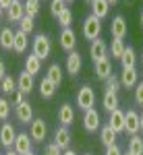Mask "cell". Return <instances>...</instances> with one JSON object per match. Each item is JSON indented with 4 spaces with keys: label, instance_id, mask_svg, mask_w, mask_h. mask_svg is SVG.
Returning <instances> with one entry per match:
<instances>
[{
    "label": "cell",
    "instance_id": "obj_1",
    "mask_svg": "<svg viewBox=\"0 0 143 155\" xmlns=\"http://www.w3.org/2000/svg\"><path fill=\"white\" fill-rule=\"evenodd\" d=\"M31 52L39 60L50 58V54H52V41H50V37L44 35V33H37L33 37V41H31Z\"/></svg>",
    "mask_w": 143,
    "mask_h": 155
},
{
    "label": "cell",
    "instance_id": "obj_2",
    "mask_svg": "<svg viewBox=\"0 0 143 155\" xmlns=\"http://www.w3.org/2000/svg\"><path fill=\"white\" fill-rule=\"evenodd\" d=\"M100 35H102V21L97 17H94V15H87L83 21V37L89 39V41H94Z\"/></svg>",
    "mask_w": 143,
    "mask_h": 155
},
{
    "label": "cell",
    "instance_id": "obj_3",
    "mask_svg": "<svg viewBox=\"0 0 143 155\" xmlns=\"http://www.w3.org/2000/svg\"><path fill=\"white\" fill-rule=\"evenodd\" d=\"M95 104V91L89 85H83L79 91H77V107L79 110H91Z\"/></svg>",
    "mask_w": 143,
    "mask_h": 155
},
{
    "label": "cell",
    "instance_id": "obj_4",
    "mask_svg": "<svg viewBox=\"0 0 143 155\" xmlns=\"http://www.w3.org/2000/svg\"><path fill=\"white\" fill-rule=\"evenodd\" d=\"M124 132L129 137L141 132V114H137L135 110H127L124 112Z\"/></svg>",
    "mask_w": 143,
    "mask_h": 155
},
{
    "label": "cell",
    "instance_id": "obj_5",
    "mask_svg": "<svg viewBox=\"0 0 143 155\" xmlns=\"http://www.w3.org/2000/svg\"><path fill=\"white\" fill-rule=\"evenodd\" d=\"M48 134V126L44 118H33V122L29 124V137L33 139V143H44Z\"/></svg>",
    "mask_w": 143,
    "mask_h": 155
},
{
    "label": "cell",
    "instance_id": "obj_6",
    "mask_svg": "<svg viewBox=\"0 0 143 155\" xmlns=\"http://www.w3.org/2000/svg\"><path fill=\"white\" fill-rule=\"evenodd\" d=\"M17 134H19V132L15 130V126H12L11 122H4V124L0 126V145L6 147V149H11L12 145H15Z\"/></svg>",
    "mask_w": 143,
    "mask_h": 155
},
{
    "label": "cell",
    "instance_id": "obj_7",
    "mask_svg": "<svg viewBox=\"0 0 143 155\" xmlns=\"http://www.w3.org/2000/svg\"><path fill=\"white\" fill-rule=\"evenodd\" d=\"M15 118L19 120V124H31L33 122V107L29 101H23L19 106H15Z\"/></svg>",
    "mask_w": 143,
    "mask_h": 155
},
{
    "label": "cell",
    "instance_id": "obj_8",
    "mask_svg": "<svg viewBox=\"0 0 143 155\" xmlns=\"http://www.w3.org/2000/svg\"><path fill=\"white\" fill-rule=\"evenodd\" d=\"M100 122H102V120H100V112H97L95 107L83 112V128L87 132H95L100 128Z\"/></svg>",
    "mask_w": 143,
    "mask_h": 155
},
{
    "label": "cell",
    "instance_id": "obj_9",
    "mask_svg": "<svg viewBox=\"0 0 143 155\" xmlns=\"http://www.w3.org/2000/svg\"><path fill=\"white\" fill-rule=\"evenodd\" d=\"M89 56H91V60H94V64L95 62H100V60H104L108 58V46H106V41L104 39H94L91 41V46H89Z\"/></svg>",
    "mask_w": 143,
    "mask_h": 155
},
{
    "label": "cell",
    "instance_id": "obj_10",
    "mask_svg": "<svg viewBox=\"0 0 143 155\" xmlns=\"http://www.w3.org/2000/svg\"><path fill=\"white\" fill-rule=\"evenodd\" d=\"M60 48L64 50V52H73V50L77 48V33L73 31L71 27H66V29H62L60 31V39H58Z\"/></svg>",
    "mask_w": 143,
    "mask_h": 155
},
{
    "label": "cell",
    "instance_id": "obj_11",
    "mask_svg": "<svg viewBox=\"0 0 143 155\" xmlns=\"http://www.w3.org/2000/svg\"><path fill=\"white\" fill-rule=\"evenodd\" d=\"M127 31H129V27H127L124 17H122V15H116V17L112 19V23H110V33H112V39H122V37L127 35Z\"/></svg>",
    "mask_w": 143,
    "mask_h": 155
},
{
    "label": "cell",
    "instance_id": "obj_12",
    "mask_svg": "<svg viewBox=\"0 0 143 155\" xmlns=\"http://www.w3.org/2000/svg\"><path fill=\"white\" fill-rule=\"evenodd\" d=\"M83 68V58H81V54L77 52V50H73L69 52V56H66V72L73 74V77H77L79 72Z\"/></svg>",
    "mask_w": 143,
    "mask_h": 155
},
{
    "label": "cell",
    "instance_id": "obj_13",
    "mask_svg": "<svg viewBox=\"0 0 143 155\" xmlns=\"http://www.w3.org/2000/svg\"><path fill=\"white\" fill-rule=\"evenodd\" d=\"M120 85L124 89H135V85L139 83V72H137V66L135 68H122L120 72Z\"/></svg>",
    "mask_w": 143,
    "mask_h": 155
},
{
    "label": "cell",
    "instance_id": "obj_14",
    "mask_svg": "<svg viewBox=\"0 0 143 155\" xmlns=\"http://www.w3.org/2000/svg\"><path fill=\"white\" fill-rule=\"evenodd\" d=\"M71 130H69V126H58L56 130H54V143L58 145L62 151H66V149H71Z\"/></svg>",
    "mask_w": 143,
    "mask_h": 155
},
{
    "label": "cell",
    "instance_id": "obj_15",
    "mask_svg": "<svg viewBox=\"0 0 143 155\" xmlns=\"http://www.w3.org/2000/svg\"><path fill=\"white\" fill-rule=\"evenodd\" d=\"M31 145H33V139H31L27 132H19V134H17V139H15L12 149H15L19 155H25L27 151H33V149H31Z\"/></svg>",
    "mask_w": 143,
    "mask_h": 155
},
{
    "label": "cell",
    "instance_id": "obj_16",
    "mask_svg": "<svg viewBox=\"0 0 143 155\" xmlns=\"http://www.w3.org/2000/svg\"><path fill=\"white\" fill-rule=\"evenodd\" d=\"M108 126L112 128V130L120 134V132H124V112L122 110H114L112 114H108Z\"/></svg>",
    "mask_w": 143,
    "mask_h": 155
},
{
    "label": "cell",
    "instance_id": "obj_17",
    "mask_svg": "<svg viewBox=\"0 0 143 155\" xmlns=\"http://www.w3.org/2000/svg\"><path fill=\"white\" fill-rule=\"evenodd\" d=\"M23 17H25V4H23V0H12L11 8L6 11V19H9V23H19Z\"/></svg>",
    "mask_w": 143,
    "mask_h": 155
},
{
    "label": "cell",
    "instance_id": "obj_18",
    "mask_svg": "<svg viewBox=\"0 0 143 155\" xmlns=\"http://www.w3.org/2000/svg\"><path fill=\"white\" fill-rule=\"evenodd\" d=\"M58 122L60 126H71L75 122V107L71 104H62L58 107Z\"/></svg>",
    "mask_w": 143,
    "mask_h": 155
},
{
    "label": "cell",
    "instance_id": "obj_19",
    "mask_svg": "<svg viewBox=\"0 0 143 155\" xmlns=\"http://www.w3.org/2000/svg\"><path fill=\"white\" fill-rule=\"evenodd\" d=\"M17 85H19V91H23L25 95H29V93L33 91V85H36V81H33V77H31L27 71H23L19 77H17Z\"/></svg>",
    "mask_w": 143,
    "mask_h": 155
},
{
    "label": "cell",
    "instance_id": "obj_20",
    "mask_svg": "<svg viewBox=\"0 0 143 155\" xmlns=\"http://www.w3.org/2000/svg\"><path fill=\"white\" fill-rule=\"evenodd\" d=\"M91 15L97 17L100 21L106 19L108 15H110V2L108 0H94L91 2Z\"/></svg>",
    "mask_w": 143,
    "mask_h": 155
},
{
    "label": "cell",
    "instance_id": "obj_21",
    "mask_svg": "<svg viewBox=\"0 0 143 155\" xmlns=\"http://www.w3.org/2000/svg\"><path fill=\"white\" fill-rule=\"evenodd\" d=\"M100 141H102V145L104 147H112V145H116V141H118V134L112 130L108 124H104L102 128H100Z\"/></svg>",
    "mask_w": 143,
    "mask_h": 155
},
{
    "label": "cell",
    "instance_id": "obj_22",
    "mask_svg": "<svg viewBox=\"0 0 143 155\" xmlns=\"http://www.w3.org/2000/svg\"><path fill=\"white\" fill-rule=\"evenodd\" d=\"M110 74H112V62H110V58H104V60H100V62H95V77L100 81H106Z\"/></svg>",
    "mask_w": 143,
    "mask_h": 155
},
{
    "label": "cell",
    "instance_id": "obj_23",
    "mask_svg": "<svg viewBox=\"0 0 143 155\" xmlns=\"http://www.w3.org/2000/svg\"><path fill=\"white\" fill-rule=\"evenodd\" d=\"M25 71L29 72L31 77H36L37 72L42 71V60L37 58V56H36V54H33V52L25 56Z\"/></svg>",
    "mask_w": 143,
    "mask_h": 155
},
{
    "label": "cell",
    "instance_id": "obj_24",
    "mask_svg": "<svg viewBox=\"0 0 143 155\" xmlns=\"http://www.w3.org/2000/svg\"><path fill=\"white\" fill-rule=\"evenodd\" d=\"M12 46H15V31L11 27H2L0 29V48L12 50Z\"/></svg>",
    "mask_w": 143,
    "mask_h": 155
},
{
    "label": "cell",
    "instance_id": "obj_25",
    "mask_svg": "<svg viewBox=\"0 0 143 155\" xmlns=\"http://www.w3.org/2000/svg\"><path fill=\"white\" fill-rule=\"evenodd\" d=\"M102 106H104V110H106L108 114H112L114 110H118V106H120L118 93H106V91H104V97H102Z\"/></svg>",
    "mask_w": 143,
    "mask_h": 155
},
{
    "label": "cell",
    "instance_id": "obj_26",
    "mask_svg": "<svg viewBox=\"0 0 143 155\" xmlns=\"http://www.w3.org/2000/svg\"><path fill=\"white\" fill-rule=\"evenodd\" d=\"M120 66H122V68H135V66H137V52H135L131 46L124 48V54H122V58H120Z\"/></svg>",
    "mask_w": 143,
    "mask_h": 155
},
{
    "label": "cell",
    "instance_id": "obj_27",
    "mask_svg": "<svg viewBox=\"0 0 143 155\" xmlns=\"http://www.w3.org/2000/svg\"><path fill=\"white\" fill-rule=\"evenodd\" d=\"M12 52L17 54H25L27 52V33L25 31H15V46H12Z\"/></svg>",
    "mask_w": 143,
    "mask_h": 155
},
{
    "label": "cell",
    "instance_id": "obj_28",
    "mask_svg": "<svg viewBox=\"0 0 143 155\" xmlns=\"http://www.w3.org/2000/svg\"><path fill=\"white\" fill-rule=\"evenodd\" d=\"M39 93H42L44 99H52V97L56 95V85L52 83L48 77H44V79H42V83H39Z\"/></svg>",
    "mask_w": 143,
    "mask_h": 155
},
{
    "label": "cell",
    "instance_id": "obj_29",
    "mask_svg": "<svg viewBox=\"0 0 143 155\" xmlns=\"http://www.w3.org/2000/svg\"><path fill=\"white\" fill-rule=\"evenodd\" d=\"M0 89H2V93H6V95H15V91H19L17 79L11 77V74H6V77L0 81Z\"/></svg>",
    "mask_w": 143,
    "mask_h": 155
},
{
    "label": "cell",
    "instance_id": "obj_30",
    "mask_svg": "<svg viewBox=\"0 0 143 155\" xmlns=\"http://www.w3.org/2000/svg\"><path fill=\"white\" fill-rule=\"evenodd\" d=\"M131 155H143V137L141 134H133L129 139V149H127Z\"/></svg>",
    "mask_w": 143,
    "mask_h": 155
},
{
    "label": "cell",
    "instance_id": "obj_31",
    "mask_svg": "<svg viewBox=\"0 0 143 155\" xmlns=\"http://www.w3.org/2000/svg\"><path fill=\"white\" fill-rule=\"evenodd\" d=\"M124 41L122 39H112V44H110V58H116L120 60L122 58V54H124Z\"/></svg>",
    "mask_w": 143,
    "mask_h": 155
},
{
    "label": "cell",
    "instance_id": "obj_32",
    "mask_svg": "<svg viewBox=\"0 0 143 155\" xmlns=\"http://www.w3.org/2000/svg\"><path fill=\"white\" fill-rule=\"evenodd\" d=\"M48 79L52 81V83L58 87L60 83H62V71H60V64H50V68H48Z\"/></svg>",
    "mask_w": 143,
    "mask_h": 155
},
{
    "label": "cell",
    "instance_id": "obj_33",
    "mask_svg": "<svg viewBox=\"0 0 143 155\" xmlns=\"http://www.w3.org/2000/svg\"><path fill=\"white\" fill-rule=\"evenodd\" d=\"M120 87H122V85H120V79L116 74H110L106 79V87H104V89H106V93H118Z\"/></svg>",
    "mask_w": 143,
    "mask_h": 155
},
{
    "label": "cell",
    "instance_id": "obj_34",
    "mask_svg": "<svg viewBox=\"0 0 143 155\" xmlns=\"http://www.w3.org/2000/svg\"><path fill=\"white\" fill-rule=\"evenodd\" d=\"M23 4H25V15L36 19L37 12H39V0H23Z\"/></svg>",
    "mask_w": 143,
    "mask_h": 155
},
{
    "label": "cell",
    "instance_id": "obj_35",
    "mask_svg": "<svg viewBox=\"0 0 143 155\" xmlns=\"http://www.w3.org/2000/svg\"><path fill=\"white\" fill-rule=\"evenodd\" d=\"M58 23H60V27L62 29H66V27H71V23H73V11L66 6L64 11L60 12V17H58Z\"/></svg>",
    "mask_w": 143,
    "mask_h": 155
},
{
    "label": "cell",
    "instance_id": "obj_36",
    "mask_svg": "<svg viewBox=\"0 0 143 155\" xmlns=\"http://www.w3.org/2000/svg\"><path fill=\"white\" fill-rule=\"evenodd\" d=\"M64 8H66V2H64V0H52V2H50V15L56 17V19L60 17V12L64 11Z\"/></svg>",
    "mask_w": 143,
    "mask_h": 155
},
{
    "label": "cell",
    "instance_id": "obj_37",
    "mask_svg": "<svg viewBox=\"0 0 143 155\" xmlns=\"http://www.w3.org/2000/svg\"><path fill=\"white\" fill-rule=\"evenodd\" d=\"M19 29H21V31H25V33H27V35H29V33H31V31H33V29H36V23H33V19H31V17H27V15H25L23 19H21V21H19Z\"/></svg>",
    "mask_w": 143,
    "mask_h": 155
},
{
    "label": "cell",
    "instance_id": "obj_38",
    "mask_svg": "<svg viewBox=\"0 0 143 155\" xmlns=\"http://www.w3.org/2000/svg\"><path fill=\"white\" fill-rule=\"evenodd\" d=\"M11 106L12 104L9 101V99H4V97L0 99V120H2V122L11 118Z\"/></svg>",
    "mask_w": 143,
    "mask_h": 155
},
{
    "label": "cell",
    "instance_id": "obj_39",
    "mask_svg": "<svg viewBox=\"0 0 143 155\" xmlns=\"http://www.w3.org/2000/svg\"><path fill=\"white\" fill-rule=\"evenodd\" d=\"M133 97H135V104H137V106H143V81L135 85V89H133Z\"/></svg>",
    "mask_w": 143,
    "mask_h": 155
},
{
    "label": "cell",
    "instance_id": "obj_40",
    "mask_svg": "<svg viewBox=\"0 0 143 155\" xmlns=\"http://www.w3.org/2000/svg\"><path fill=\"white\" fill-rule=\"evenodd\" d=\"M62 153H64V151H62L54 141H52V143H48L46 147H44V155H62Z\"/></svg>",
    "mask_w": 143,
    "mask_h": 155
},
{
    "label": "cell",
    "instance_id": "obj_41",
    "mask_svg": "<svg viewBox=\"0 0 143 155\" xmlns=\"http://www.w3.org/2000/svg\"><path fill=\"white\" fill-rule=\"evenodd\" d=\"M25 101V93L23 91H15V95H12V106H19V104H23Z\"/></svg>",
    "mask_w": 143,
    "mask_h": 155
},
{
    "label": "cell",
    "instance_id": "obj_42",
    "mask_svg": "<svg viewBox=\"0 0 143 155\" xmlns=\"http://www.w3.org/2000/svg\"><path fill=\"white\" fill-rule=\"evenodd\" d=\"M104 155H122V149H120L118 145H112V147H108L106 153Z\"/></svg>",
    "mask_w": 143,
    "mask_h": 155
},
{
    "label": "cell",
    "instance_id": "obj_43",
    "mask_svg": "<svg viewBox=\"0 0 143 155\" xmlns=\"http://www.w3.org/2000/svg\"><path fill=\"white\" fill-rule=\"evenodd\" d=\"M6 77V66H4V62H2V58H0V81Z\"/></svg>",
    "mask_w": 143,
    "mask_h": 155
},
{
    "label": "cell",
    "instance_id": "obj_44",
    "mask_svg": "<svg viewBox=\"0 0 143 155\" xmlns=\"http://www.w3.org/2000/svg\"><path fill=\"white\" fill-rule=\"evenodd\" d=\"M11 4H12V0H0V6H2L4 11H9V8H11Z\"/></svg>",
    "mask_w": 143,
    "mask_h": 155
},
{
    "label": "cell",
    "instance_id": "obj_45",
    "mask_svg": "<svg viewBox=\"0 0 143 155\" xmlns=\"http://www.w3.org/2000/svg\"><path fill=\"white\" fill-rule=\"evenodd\" d=\"M4 155H19V153H17V151L11 147V149H6V153H4Z\"/></svg>",
    "mask_w": 143,
    "mask_h": 155
},
{
    "label": "cell",
    "instance_id": "obj_46",
    "mask_svg": "<svg viewBox=\"0 0 143 155\" xmlns=\"http://www.w3.org/2000/svg\"><path fill=\"white\" fill-rule=\"evenodd\" d=\"M62 155H77V153H75L73 149H66V151H64V153H62Z\"/></svg>",
    "mask_w": 143,
    "mask_h": 155
},
{
    "label": "cell",
    "instance_id": "obj_47",
    "mask_svg": "<svg viewBox=\"0 0 143 155\" xmlns=\"http://www.w3.org/2000/svg\"><path fill=\"white\" fill-rule=\"evenodd\" d=\"M139 23H141V27H143V11H141V15H139Z\"/></svg>",
    "mask_w": 143,
    "mask_h": 155
},
{
    "label": "cell",
    "instance_id": "obj_48",
    "mask_svg": "<svg viewBox=\"0 0 143 155\" xmlns=\"http://www.w3.org/2000/svg\"><path fill=\"white\" fill-rule=\"evenodd\" d=\"M2 17H4V8L0 6V19H2Z\"/></svg>",
    "mask_w": 143,
    "mask_h": 155
},
{
    "label": "cell",
    "instance_id": "obj_49",
    "mask_svg": "<svg viewBox=\"0 0 143 155\" xmlns=\"http://www.w3.org/2000/svg\"><path fill=\"white\" fill-rule=\"evenodd\" d=\"M85 4H89V6H91V2H94V0H83Z\"/></svg>",
    "mask_w": 143,
    "mask_h": 155
},
{
    "label": "cell",
    "instance_id": "obj_50",
    "mask_svg": "<svg viewBox=\"0 0 143 155\" xmlns=\"http://www.w3.org/2000/svg\"><path fill=\"white\" fill-rule=\"evenodd\" d=\"M108 2H110V4H116V2H118V0H108Z\"/></svg>",
    "mask_w": 143,
    "mask_h": 155
},
{
    "label": "cell",
    "instance_id": "obj_51",
    "mask_svg": "<svg viewBox=\"0 0 143 155\" xmlns=\"http://www.w3.org/2000/svg\"><path fill=\"white\" fill-rule=\"evenodd\" d=\"M124 2H127V4H129V6H131V4H133V0H124Z\"/></svg>",
    "mask_w": 143,
    "mask_h": 155
},
{
    "label": "cell",
    "instance_id": "obj_52",
    "mask_svg": "<svg viewBox=\"0 0 143 155\" xmlns=\"http://www.w3.org/2000/svg\"><path fill=\"white\" fill-rule=\"evenodd\" d=\"M141 132H143V114H141Z\"/></svg>",
    "mask_w": 143,
    "mask_h": 155
},
{
    "label": "cell",
    "instance_id": "obj_53",
    "mask_svg": "<svg viewBox=\"0 0 143 155\" xmlns=\"http://www.w3.org/2000/svg\"><path fill=\"white\" fill-rule=\"evenodd\" d=\"M25 155H36V153H33V151H27V153H25Z\"/></svg>",
    "mask_w": 143,
    "mask_h": 155
},
{
    "label": "cell",
    "instance_id": "obj_54",
    "mask_svg": "<svg viewBox=\"0 0 143 155\" xmlns=\"http://www.w3.org/2000/svg\"><path fill=\"white\" fill-rule=\"evenodd\" d=\"M64 2H66V4H71V2H75V0H64Z\"/></svg>",
    "mask_w": 143,
    "mask_h": 155
},
{
    "label": "cell",
    "instance_id": "obj_55",
    "mask_svg": "<svg viewBox=\"0 0 143 155\" xmlns=\"http://www.w3.org/2000/svg\"><path fill=\"white\" fill-rule=\"evenodd\" d=\"M122 155H131V153H129V151H127V153H122Z\"/></svg>",
    "mask_w": 143,
    "mask_h": 155
},
{
    "label": "cell",
    "instance_id": "obj_56",
    "mask_svg": "<svg viewBox=\"0 0 143 155\" xmlns=\"http://www.w3.org/2000/svg\"><path fill=\"white\" fill-rule=\"evenodd\" d=\"M141 62H143V52H141Z\"/></svg>",
    "mask_w": 143,
    "mask_h": 155
},
{
    "label": "cell",
    "instance_id": "obj_57",
    "mask_svg": "<svg viewBox=\"0 0 143 155\" xmlns=\"http://www.w3.org/2000/svg\"><path fill=\"white\" fill-rule=\"evenodd\" d=\"M0 93H2V89H0ZM0 99H2V95H0Z\"/></svg>",
    "mask_w": 143,
    "mask_h": 155
},
{
    "label": "cell",
    "instance_id": "obj_58",
    "mask_svg": "<svg viewBox=\"0 0 143 155\" xmlns=\"http://www.w3.org/2000/svg\"><path fill=\"white\" fill-rule=\"evenodd\" d=\"M85 155H91V153H85Z\"/></svg>",
    "mask_w": 143,
    "mask_h": 155
},
{
    "label": "cell",
    "instance_id": "obj_59",
    "mask_svg": "<svg viewBox=\"0 0 143 155\" xmlns=\"http://www.w3.org/2000/svg\"><path fill=\"white\" fill-rule=\"evenodd\" d=\"M0 155H4V153H0Z\"/></svg>",
    "mask_w": 143,
    "mask_h": 155
}]
</instances>
